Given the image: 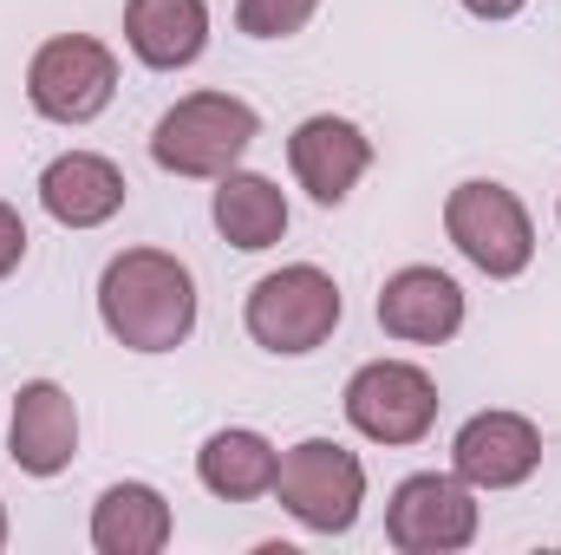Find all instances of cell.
Returning <instances> with one entry per match:
<instances>
[{
  "label": "cell",
  "mask_w": 561,
  "mask_h": 555,
  "mask_svg": "<svg viewBox=\"0 0 561 555\" xmlns=\"http://www.w3.org/2000/svg\"><path fill=\"white\" fill-rule=\"evenodd\" d=\"M255 132H262V118H255L249 99H236V92H190V99H176L157 118L150 157L170 177H229L242 163V150L255 144Z\"/></svg>",
  "instance_id": "7a4b0ae2"
},
{
  "label": "cell",
  "mask_w": 561,
  "mask_h": 555,
  "mask_svg": "<svg viewBox=\"0 0 561 555\" xmlns=\"http://www.w3.org/2000/svg\"><path fill=\"white\" fill-rule=\"evenodd\" d=\"M125 170L112 163V157H99V150H66V157H53L46 163V177H39V203H46V216L53 223H66V229H99V223H112L118 209H125Z\"/></svg>",
  "instance_id": "4fadbf2b"
},
{
  "label": "cell",
  "mask_w": 561,
  "mask_h": 555,
  "mask_svg": "<svg viewBox=\"0 0 561 555\" xmlns=\"http://www.w3.org/2000/svg\"><path fill=\"white\" fill-rule=\"evenodd\" d=\"M99 320L131 353H170L196 333V275L163 249H125L99 275Z\"/></svg>",
  "instance_id": "6da1fadb"
},
{
  "label": "cell",
  "mask_w": 561,
  "mask_h": 555,
  "mask_svg": "<svg viewBox=\"0 0 561 555\" xmlns=\"http://www.w3.org/2000/svg\"><path fill=\"white\" fill-rule=\"evenodd\" d=\"M249 340L255 347H268V353H313V347H327L333 340V327H340V287L327 269H313V262H294V269H280V275H262L249 287Z\"/></svg>",
  "instance_id": "277c9868"
},
{
  "label": "cell",
  "mask_w": 561,
  "mask_h": 555,
  "mask_svg": "<svg viewBox=\"0 0 561 555\" xmlns=\"http://www.w3.org/2000/svg\"><path fill=\"white\" fill-rule=\"evenodd\" d=\"M20 262H26V223H20V209L0 203V281L13 275Z\"/></svg>",
  "instance_id": "d6986e66"
},
{
  "label": "cell",
  "mask_w": 561,
  "mask_h": 555,
  "mask_svg": "<svg viewBox=\"0 0 561 555\" xmlns=\"http://www.w3.org/2000/svg\"><path fill=\"white\" fill-rule=\"evenodd\" d=\"M79 451V412H72V393L53 386V380H33L20 386L13 399V424H7V457L26 471V477H59Z\"/></svg>",
  "instance_id": "8fae6325"
},
{
  "label": "cell",
  "mask_w": 561,
  "mask_h": 555,
  "mask_svg": "<svg viewBox=\"0 0 561 555\" xmlns=\"http://www.w3.org/2000/svg\"><path fill=\"white\" fill-rule=\"evenodd\" d=\"M463 7H470L477 20H510V13H523L529 0H463Z\"/></svg>",
  "instance_id": "ffe728a7"
},
{
  "label": "cell",
  "mask_w": 561,
  "mask_h": 555,
  "mask_svg": "<svg viewBox=\"0 0 561 555\" xmlns=\"http://www.w3.org/2000/svg\"><path fill=\"white\" fill-rule=\"evenodd\" d=\"M170 543V503L150 484H112L92 510V550L99 555H157Z\"/></svg>",
  "instance_id": "e0dca14e"
},
{
  "label": "cell",
  "mask_w": 561,
  "mask_h": 555,
  "mask_svg": "<svg viewBox=\"0 0 561 555\" xmlns=\"http://www.w3.org/2000/svg\"><path fill=\"white\" fill-rule=\"evenodd\" d=\"M275 471H280V451L262 438V431H216L203 451H196V477L209 497L222 503H255L275 490Z\"/></svg>",
  "instance_id": "2e32d148"
},
{
  "label": "cell",
  "mask_w": 561,
  "mask_h": 555,
  "mask_svg": "<svg viewBox=\"0 0 561 555\" xmlns=\"http://www.w3.org/2000/svg\"><path fill=\"white\" fill-rule=\"evenodd\" d=\"M320 13V0H236V26L249 39H287Z\"/></svg>",
  "instance_id": "ac0fdd59"
},
{
  "label": "cell",
  "mask_w": 561,
  "mask_h": 555,
  "mask_svg": "<svg viewBox=\"0 0 561 555\" xmlns=\"http://www.w3.org/2000/svg\"><path fill=\"white\" fill-rule=\"evenodd\" d=\"M444 229H450L457 256H463L470 269H483L490 281L523 275L529 256H536V223H529V209L516 203V190H503V183H490V177L450 190Z\"/></svg>",
  "instance_id": "5b68a950"
},
{
  "label": "cell",
  "mask_w": 561,
  "mask_h": 555,
  "mask_svg": "<svg viewBox=\"0 0 561 555\" xmlns=\"http://www.w3.org/2000/svg\"><path fill=\"white\" fill-rule=\"evenodd\" d=\"M118 92V59L92 33H59L26 66V99L53 125H92Z\"/></svg>",
  "instance_id": "8992f818"
},
{
  "label": "cell",
  "mask_w": 561,
  "mask_h": 555,
  "mask_svg": "<svg viewBox=\"0 0 561 555\" xmlns=\"http://www.w3.org/2000/svg\"><path fill=\"white\" fill-rule=\"evenodd\" d=\"M125 39L150 72H183L209 46V7L203 0H125Z\"/></svg>",
  "instance_id": "5bb4252c"
},
{
  "label": "cell",
  "mask_w": 561,
  "mask_h": 555,
  "mask_svg": "<svg viewBox=\"0 0 561 555\" xmlns=\"http://www.w3.org/2000/svg\"><path fill=\"white\" fill-rule=\"evenodd\" d=\"M287 163H294V177H300V190L313 196V203H346L353 196V183L373 170V138L353 125V118H333V112H320V118H307L294 138H287Z\"/></svg>",
  "instance_id": "30bf717a"
},
{
  "label": "cell",
  "mask_w": 561,
  "mask_h": 555,
  "mask_svg": "<svg viewBox=\"0 0 561 555\" xmlns=\"http://www.w3.org/2000/svg\"><path fill=\"white\" fill-rule=\"evenodd\" d=\"M450 464H457V477L470 490H516L542 464V431L523 412H477L457 431Z\"/></svg>",
  "instance_id": "9c48e42d"
},
{
  "label": "cell",
  "mask_w": 561,
  "mask_h": 555,
  "mask_svg": "<svg viewBox=\"0 0 561 555\" xmlns=\"http://www.w3.org/2000/svg\"><path fill=\"white\" fill-rule=\"evenodd\" d=\"M0 550H7V510H0Z\"/></svg>",
  "instance_id": "44dd1931"
},
{
  "label": "cell",
  "mask_w": 561,
  "mask_h": 555,
  "mask_svg": "<svg viewBox=\"0 0 561 555\" xmlns=\"http://www.w3.org/2000/svg\"><path fill=\"white\" fill-rule=\"evenodd\" d=\"M209 216H216L222 242H236L242 256H262V249H275L280 236H287V196H280L268 177H255V170H229V177H216V203H209Z\"/></svg>",
  "instance_id": "9a60e30c"
},
{
  "label": "cell",
  "mask_w": 561,
  "mask_h": 555,
  "mask_svg": "<svg viewBox=\"0 0 561 555\" xmlns=\"http://www.w3.org/2000/svg\"><path fill=\"white\" fill-rule=\"evenodd\" d=\"M346 424L373 444H419L437 424V386L412 360H373L346 380Z\"/></svg>",
  "instance_id": "52a82bcc"
},
{
  "label": "cell",
  "mask_w": 561,
  "mask_h": 555,
  "mask_svg": "<svg viewBox=\"0 0 561 555\" xmlns=\"http://www.w3.org/2000/svg\"><path fill=\"white\" fill-rule=\"evenodd\" d=\"M386 536L392 550L405 555H450V550H470L477 543V497L470 484L450 471H419L392 490L386 503Z\"/></svg>",
  "instance_id": "ba28073f"
},
{
  "label": "cell",
  "mask_w": 561,
  "mask_h": 555,
  "mask_svg": "<svg viewBox=\"0 0 561 555\" xmlns=\"http://www.w3.org/2000/svg\"><path fill=\"white\" fill-rule=\"evenodd\" d=\"M379 327L412 347H444L463 327V287L444 269H399L379 287Z\"/></svg>",
  "instance_id": "7c38bea8"
},
{
  "label": "cell",
  "mask_w": 561,
  "mask_h": 555,
  "mask_svg": "<svg viewBox=\"0 0 561 555\" xmlns=\"http://www.w3.org/2000/svg\"><path fill=\"white\" fill-rule=\"evenodd\" d=\"M275 497L300 530L346 536L359 523V503H366V464L333 438H300L294 451H280Z\"/></svg>",
  "instance_id": "3957f363"
}]
</instances>
